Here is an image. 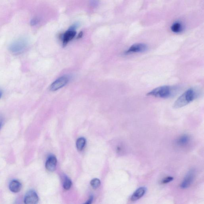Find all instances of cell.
<instances>
[{
  "label": "cell",
  "instance_id": "cell-1",
  "mask_svg": "<svg viewBox=\"0 0 204 204\" xmlns=\"http://www.w3.org/2000/svg\"><path fill=\"white\" fill-rule=\"evenodd\" d=\"M199 95V92L196 89L189 88L176 100L174 103L173 107L175 109H179L185 107L196 100Z\"/></svg>",
  "mask_w": 204,
  "mask_h": 204
},
{
  "label": "cell",
  "instance_id": "cell-2",
  "mask_svg": "<svg viewBox=\"0 0 204 204\" xmlns=\"http://www.w3.org/2000/svg\"><path fill=\"white\" fill-rule=\"evenodd\" d=\"M177 90L176 87L169 85H164L157 87L147 93L148 96L160 98H169L174 95Z\"/></svg>",
  "mask_w": 204,
  "mask_h": 204
},
{
  "label": "cell",
  "instance_id": "cell-3",
  "mask_svg": "<svg viewBox=\"0 0 204 204\" xmlns=\"http://www.w3.org/2000/svg\"><path fill=\"white\" fill-rule=\"evenodd\" d=\"M28 43L25 39L21 38L16 40L10 45L9 49L12 54L15 55L21 54L27 49Z\"/></svg>",
  "mask_w": 204,
  "mask_h": 204
},
{
  "label": "cell",
  "instance_id": "cell-4",
  "mask_svg": "<svg viewBox=\"0 0 204 204\" xmlns=\"http://www.w3.org/2000/svg\"><path fill=\"white\" fill-rule=\"evenodd\" d=\"M70 78L68 76L64 75L60 77L54 81L50 87V90L52 91H56L62 88L69 82Z\"/></svg>",
  "mask_w": 204,
  "mask_h": 204
},
{
  "label": "cell",
  "instance_id": "cell-5",
  "mask_svg": "<svg viewBox=\"0 0 204 204\" xmlns=\"http://www.w3.org/2000/svg\"><path fill=\"white\" fill-rule=\"evenodd\" d=\"M148 49L147 46L143 43H137L131 46L125 52L126 55L144 52Z\"/></svg>",
  "mask_w": 204,
  "mask_h": 204
},
{
  "label": "cell",
  "instance_id": "cell-6",
  "mask_svg": "<svg viewBox=\"0 0 204 204\" xmlns=\"http://www.w3.org/2000/svg\"><path fill=\"white\" fill-rule=\"evenodd\" d=\"M195 171L194 169H191L187 174L180 185V187L182 189H187L191 186L194 180Z\"/></svg>",
  "mask_w": 204,
  "mask_h": 204
},
{
  "label": "cell",
  "instance_id": "cell-7",
  "mask_svg": "<svg viewBox=\"0 0 204 204\" xmlns=\"http://www.w3.org/2000/svg\"><path fill=\"white\" fill-rule=\"evenodd\" d=\"M39 199L38 195L34 191H30L27 193L24 198V203L27 204H35L38 203Z\"/></svg>",
  "mask_w": 204,
  "mask_h": 204
},
{
  "label": "cell",
  "instance_id": "cell-8",
  "mask_svg": "<svg viewBox=\"0 0 204 204\" xmlns=\"http://www.w3.org/2000/svg\"><path fill=\"white\" fill-rule=\"evenodd\" d=\"M76 32L75 30L69 29L66 32L63 36V46H66L75 37Z\"/></svg>",
  "mask_w": 204,
  "mask_h": 204
},
{
  "label": "cell",
  "instance_id": "cell-9",
  "mask_svg": "<svg viewBox=\"0 0 204 204\" xmlns=\"http://www.w3.org/2000/svg\"><path fill=\"white\" fill-rule=\"evenodd\" d=\"M56 158L54 156H50L46 163V169L50 172H54L57 165Z\"/></svg>",
  "mask_w": 204,
  "mask_h": 204
},
{
  "label": "cell",
  "instance_id": "cell-10",
  "mask_svg": "<svg viewBox=\"0 0 204 204\" xmlns=\"http://www.w3.org/2000/svg\"><path fill=\"white\" fill-rule=\"evenodd\" d=\"M146 187H142L139 188L134 192L131 197V200L132 202H135V201H138V200L140 199V198L143 196V195L146 193Z\"/></svg>",
  "mask_w": 204,
  "mask_h": 204
},
{
  "label": "cell",
  "instance_id": "cell-11",
  "mask_svg": "<svg viewBox=\"0 0 204 204\" xmlns=\"http://www.w3.org/2000/svg\"><path fill=\"white\" fill-rule=\"evenodd\" d=\"M190 138L187 135H183L179 138L176 141V144L179 147H185L187 146L190 142Z\"/></svg>",
  "mask_w": 204,
  "mask_h": 204
},
{
  "label": "cell",
  "instance_id": "cell-12",
  "mask_svg": "<svg viewBox=\"0 0 204 204\" xmlns=\"http://www.w3.org/2000/svg\"><path fill=\"white\" fill-rule=\"evenodd\" d=\"M9 189L11 192H19L21 190L22 185L20 182L17 180L11 181L9 184Z\"/></svg>",
  "mask_w": 204,
  "mask_h": 204
},
{
  "label": "cell",
  "instance_id": "cell-13",
  "mask_svg": "<svg viewBox=\"0 0 204 204\" xmlns=\"http://www.w3.org/2000/svg\"><path fill=\"white\" fill-rule=\"evenodd\" d=\"M86 143L85 139L83 138H80L76 142V146L77 150L82 151L84 148Z\"/></svg>",
  "mask_w": 204,
  "mask_h": 204
},
{
  "label": "cell",
  "instance_id": "cell-14",
  "mask_svg": "<svg viewBox=\"0 0 204 204\" xmlns=\"http://www.w3.org/2000/svg\"><path fill=\"white\" fill-rule=\"evenodd\" d=\"M171 30L173 32L176 33L180 32L182 30V24L179 22L175 23L171 27Z\"/></svg>",
  "mask_w": 204,
  "mask_h": 204
},
{
  "label": "cell",
  "instance_id": "cell-15",
  "mask_svg": "<svg viewBox=\"0 0 204 204\" xmlns=\"http://www.w3.org/2000/svg\"><path fill=\"white\" fill-rule=\"evenodd\" d=\"M90 184L93 189H96L100 186V182L99 179L95 178V179H93L91 181Z\"/></svg>",
  "mask_w": 204,
  "mask_h": 204
},
{
  "label": "cell",
  "instance_id": "cell-16",
  "mask_svg": "<svg viewBox=\"0 0 204 204\" xmlns=\"http://www.w3.org/2000/svg\"><path fill=\"white\" fill-rule=\"evenodd\" d=\"M72 183L71 181L68 178H66L65 179L63 184V187L66 190H68L71 187Z\"/></svg>",
  "mask_w": 204,
  "mask_h": 204
},
{
  "label": "cell",
  "instance_id": "cell-17",
  "mask_svg": "<svg viewBox=\"0 0 204 204\" xmlns=\"http://www.w3.org/2000/svg\"><path fill=\"white\" fill-rule=\"evenodd\" d=\"M173 177H168L164 178L162 181V183L163 184H165L168 183L172 182V181L173 180Z\"/></svg>",
  "mask_w": 204,
  "mask_h": 204
},
{
  "label": "cell",
  "instance_id": "cell-18",
  "mask_svg": "<svg viewBox=\"0 0 204 204\" xmlns=\"http://www.w3.org/2000/svg\"><path fill=\"white\" fill-rule=\"evenodd\" d=\"M40 21V20L39 18H37V17H35V18H32L31 20V25L32 26H34L37 25L39 22Z\"/></svg>",
  "mask_w": 204,
  "mask_h": 204
},
{
  "label": "cell",
  "instance_id": "cell-19",
  "mask_svg": "<svg viewBox=\"0 0 204 204\" xmlns=\"http://www.w3.org/2000/svg\"><path fill=\"white\" fill-rule=\"evenodd\" d=\"M79 25L78 23L75 24L74 25L71 26L70 27V28H69V29L75 30V31L76 29L78 27Z\"/></svg>",
  "mask_w": 204,
  "mask_h": 204
},
{
  "label": "cell",
  "instance_id": "cell-20",
  "mask_svg": "<svg viewBox=\"0 0 204 204\" xmlns=\"http://www.w3.org/2000/svg\"><path fill=\"white\" fill-rule=\"evenodd\" d=\"M98 2L97 0H91V4L93 7L96 6L98 5Z\"/></svg>",
  "mask_w": 204,
  "mask_h": 204
},
{
  "label": "cell",
  "instance_id": "cell-21",
  "mask_svg": "<svg viewBox=\"0 0 204 204\" xmlns=\"http://www.w3.org/2000/svg\"><path fill=\"white\" fill-rule=\"evenodd\" d=\"M92 201H93V197H90V199H89V200L87 201V202H86L85 203L86 204L91 203L92 202Z\"/></svg>",
  "mask_w": 204,
  "mask_h": 204
},
{
  "label": "cell",
  "instance_id": "cell-22",
  "mask_svg": "<svg viewBox=\"0 0 204 204\" xmlns=\"http://www.w3.org/2000/svg\"><path fill=\"white\" fill-rule=\"evenodd\" d=\"M83 35V32H80V33H79V34L78 36V38H81V37H82Z\"/></svg>",
  "mask_w": 204,
  "mask_h": 204
},
{
  "label": "cell",
  "instance_id": "cell-23",
  "mask_svg": "<svg viewBox=\"0 0 204 204\" xmlns=\"http://www.w3.org/2000/svg\"><path fill=\"white\" fill-rule=\"evenodd\" d=\"M2 94H3L2 90H1V89H0V99H1V97H2Z\"/></svg>",
  "mask_w": 204,
  "mask_h": 204
},
{
  "label": "cell",
  "instance_id": "cell-24",
  "mask_svg": "<svg viewBox=\"0 0 204 204\" xmlns=\"http://www.w3.org/2000/svg\"><path fill=\"white\" fill-rule=\"evenodd\" d=\"M2 122L1 120H0V130H1V126H2Z\"/></svg>",
  "mask_w": 204,
  "mask_h": 204
}]
</instances>
